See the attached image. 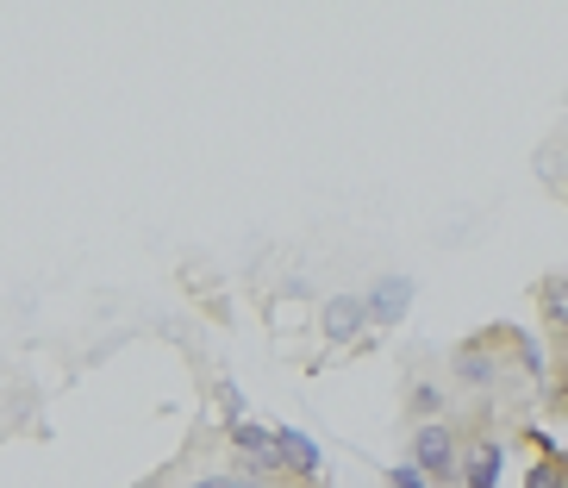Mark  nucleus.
<instances>
[{
  "instance_id": "f257e3e1",
  "label": "nucleus",
  "mask_w": 568,
  "mask_h": 488,
  "mask_svg": "<svg viewBox=\"0 0 568 488\" xmlns=\"http://www.w3.org/2000/svg\"><path fill=\"white\" fill-rule=\"evenodd\" d=\"M413 463H419L431 483H463V458H456V433H450L444 420H419V433H413Z\"/></svg>"
},
{
  "instance_id": "f03ea898",
  "label": "nucleus",
  "mask_w": 568,
  "mask_h": 488,
  "mask_svg": "<svg viewBox=\"0 0 568 488\" xmlns=\"http://www.w3.org/2000/svg\"><path fill=\"white\" fill-rule=\"evenodd\" d=\"M231 445L244 451V463L256 470V476H288V470H281V445H275V433H269V426L231 420Z\"/></svg>"
},
{
  "instance_id": "7ed1b4c3",
  "label": "nucleus",
  "mask_w": 568,
  "mask_h": 488,
  "mask_svg": "<svg viewBox=\"0 0 568 488\" xmlns=\"http://www.w3.org/2000/svg\"><path fill=\"white\" fill-rule=\"evenodd\" d=\"M363 326H369V295H331L325 301V338L331 345H350Z\"/></svg>"
},
{
  "instance_id": "20e7f679",
  "label": "nucleus",
  "mask_w": 568,
  "mask_h": 488,
  "mask_svg": "<svg viewBox=\"0 0 568 488\" xmlns=\"http://www.w3.org/2000/svg\"><path fill=\"white\" fill-rule=\"evenodd\" d=\"M406 308H413V283H406V276H381V283L369 288V320L375 326L406 320Z\"/></svg>"
},
{
  "instance_id": "39448f33",
  "label": "nucleus",
  "mask_w": 568,
  "mask_h": 488,
  "mask_svg": "<svg viewBox=\"0 0 568 488\" xmlns=\"http://www.w3.org/2000/svg\"><path fill=\"white\" fill-rule=\"evenodd\" d=\"M500 463H506V445H500V438H481L469 458H463V488H494Z\"/></svg>"
},
{
  "instance_id": "423d86ee",
  "label": "nucleus",
  "mask_w": 568,
  "mask_h": 488,
  "mask_svg": "<svg viewBox=\"0 0 568 488\" xmlns=\"http://www.w3.org/2000/svg\"><path fill=\"white\" fill-rule=\"evenodd\" d=\"M275 445H281V470H288V476H319V445H313L306 433L281 426V433H275Z\"/></svg>"
},
{
  "instance_id": "0eeeda50",
  "label": "nucleus",
  "mask_w": 568,
  "mask_h": 488,
  "mask_svg": "<svg viewBox=\"0 0 568 488\" xmlns=\"http://www.w3.org/2000/svg\"><path fill=\"white\" fill-rule=\"evenodd\" d=\"M488 351H494V338H475V345H463V351H456V376H463L469 388H488V383H494V358H488Z\"/></svg>"
},
{
  "instance_id": "6e6552de",
  "label": "nucleus",
  "mask_w": 568,
  "mask_h": 488,
  "mask_svg": "<svg viewBox=\"0 0 568 488\" xmlns=\"http://www.w3.org/2000/svg\"><path fill=\"white\" fill-rule=\"evenodd\" d=\"M538 308H544L550 333H568V276H544L538 283Z\"/></svg>"
},
{
  "instance_id": "1a4fd4ad",
  "label": "nucleus",
  "mask_w": 568,
  "mask_h": 488,
  "mask_svg": "<svg viewBox=\"0 0 568 488\" xmlns=\"http://www.w3.org/2000/svg\"><path fill=\"white\" fill-rule=\"evenodd\" d=\"M525 488H568V458H538L525 470Z\"/></svg>"
},
{
  "instance_id": "9d476101",
  "label": "nucleus",
  "mask_w": 568,
  "mask_h": 488,
  "mask_svg": "<svg viewBox=\"0 0 568 488\" xmlns=\"http://www.w3.org/2000/svg\"><path fill=\"white\" fill-rule=\"evenodd\" d=\"M388 488H431V476H425L419 463H394V470H388Z\"/></svg>"
},
{
  "instance_id": "9b49d317",
  "label": "nucleus",
  "mask_w": 568,
  "mask_h": 488,
  "mask_svg": "<svg viewBox=\"0 0 568 488\" xmlns=\"http://www.w3.org/2000/svg\"><path fill=\"white\" fill-rule=\"evenodd\" d=\"M194 488H256L250 476H206V483H194Z\"/></svg>"
},
{
  "instance_id": "f8f14e48",
  "label": "nucleus",
  "mask_w": 568,
  "mask_h": 488,
  "mask_svg": "<svg viewBox=\"0 0 568 488\" xmlns=\"http://www.w3.org/2000/svg\"><path fill=\"white\" fill-rule=\"evenodd\" d=\"M556 401H563V408H568V351H563V358H556Z\"/></svg>"
}]
</instances>
